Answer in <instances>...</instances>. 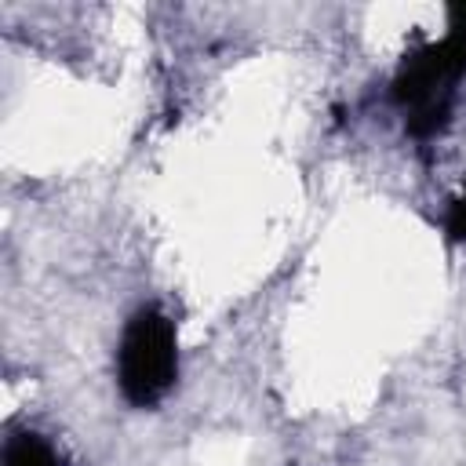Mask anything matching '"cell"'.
<instances>
[{"label": "cell", "instance_id": "cell-1", "mask_svg": "<svg viewBox=\"0 0 466 466\" xmlns=\"http://www.w3.org/2000/svg\"><path fill=\"white\" fill-rule=\"evenodd\" d=\"M462 73H466V7L455 11V25L448 40L415 51L393 80V95L415 109L411 113L415 135H430L444 124L448 91Z\"/></svg>", "mask_w": 466, "mask_h": 466}, {"label": "cell", "instance_id": "cell-2", "mask_svg": "<svg viewBox=\"0 0 466 466\" xmlns=\"http://www.w3.org/2000/svg\"><path fill=\"white\" fill-rule=\"evenodd\" d=\"M116 360H120V390H124V397L135 408L157 404L171 390L175 368H178L171 320L160 309L142 306L124 328Z\"/></svg>", "mask_w": 466, "mask_h": 466}, {"label": "cell", "instance_id": "cell-3", "mask_svg": "<svg viewBox=\"0 0 466 466\" xmlns=\"http://www.w3.org/2000/svg\"><path fill=\"white\" fill-rule=\"evenodd\" d=\"M4 466H58V462H55V451H51L36 433H18V437L7 444Z\"/></svg>", "mask_w": 466, "mask_h": 466}, {"label": "cell", "instance_id": "cell-4", "mask_svg": "<svg viewBox=\"0 0 466 466\" xmlns=\"http://www.w3.org/2000/svg\"><path fill=\"white\" fill-rule=\"evenodd\" d=\"M448 233L455 237V240H462L466 237V193L451 204V211H448Z\"/></svg>", "mask_w": 466, "mask_h": 466}]
</instances>
